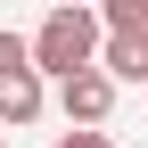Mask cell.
Masks as SVG:
<instances>
[{
	"label": "cell",
	"instance_id": "1",
	"mask_svg": "<svg viewBox=\"0 0 148 148\" xmlns=\"http://www.w3.org/2000/svg\"><path fill=\"white\" fill-rule=\"evenodd\" d=\"M99 16L90 8H49L41 25L25 33V58H33V74H41V82H66V74H90L99 66Z\"/></svg>",
	"mask_w": 148,
	"mask_h": 148
},
{
	"label": "cell",
	"instance_id": "2",
	"mask_svg": "<svg viewBox=\"0 0 148 148\" xmlns=\"http://www.w3.org/2000/svg\"><path fill=\"white\" fill-rule=\"evenodd\" d=\"M49 107V82L33 74V58H25V33H0V132H25L33 115Z\"/></svg>",
	"mask_w": 148,
	"mask_h": 148
},
{
	"label": "cell",
	"instance_id": "3",
	"mask_svg": "<svg viewBox=\"0 0 148 148\" xmlns=\"http://www.w3.org/2000/svg\"><path fill=\"white\" fill-rule=\"evenodd\" d=\"M58 107H66L74 132H99V123L115 115V82H107L99 66H90V74H66V82H58Z\"/></svg>",
	"mask_w": 148,
	"mask_h": 148
},
{
	"label": "cell",
	"instance_id": "4",
	"mask_svg": "<svg viewBox=\"0 0 148 148\" xmlns=\"http://www.w3.org/2000/svg\"><path fill=\"white\" fill-rule=\"evenodd\" d=\"M49 148H115V140H107V132H58Z\"/></svg>",
	"mask_w": 148,
	"mask_h": 148
},
{
	"label": "cell",
	"instance_id": "5",
	"mask_svg": "<svg viewBox=\"0 0 148 148\" xmlns=\"http://www.w3.org/2000/svg\"><path fill=\"white\" fill-rule=\"evenodd\" d=\"M140 82H148V41H140Z\"/></svg>",
	"mask_w": 148,
	"mask_h": 148
},
{
	"label": "cell",
	"instance_id": "6",
	"mask_svg": "<svg viewBox=\"0 0 148 148\" xmlns=\"http://www.w3.org/2000/svg\"><path fill=\"white\" fill-rule=\"evenodd\" d=\"M0 148H8V132H0Z\"/></svg>",
	"mask_w": 148,
	"mask_h": 148
}]
</instances>
